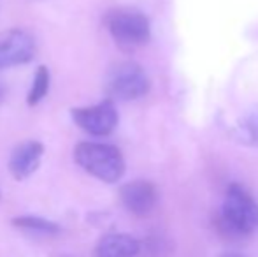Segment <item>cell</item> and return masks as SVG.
<instances>
[{
    "label": "cell",
    "instance_id": "2",
    "mask_svg": "<svg viewBox=\"0 0 258 257\" xmlns=\"http://www.w3.org/2000/svg\"><path fill=\"white\" fill-rule=\"evenodd\" d=\"M74 161L81 169L104 183H116L125 175V161L121 151L107 143L83 141L76 146Z\"/></svg>",
    "mask_w": 258,
    "mask_h": 257
},
{
    "label": "cell",
    "instance_id": "9",
    "mask_svg": "<svg viewBox=\"0 0 258 257\" xmlns=\"http://www.w3.org/2000/svg\"><path fill=\"white\" fill-rule=\"evenodd\" d=\"M141 243L130 234H105L95 247V257H136Z\"/></svg>",
    "mask_w": 258,
    "mask_h": 257
},
{
    "label": "cell",
    "instance_id": "11",
    "mask_svg": "<svg viewBox=\"0 0 258 257\" xmlns=\"http://www.w3.org/2000/svg\"><path fill=\"white\" fill-rule=\"evenodd\" d=\"M13 224L21 229L28 231H37V233H46V234H54L60 231V226L56 222H51L48 219H42V217H34V215H23L16 217L13 220Z\"/></svg>",
    "mask_w": 258,
    "mask_h": 257
},
{
    "label": "cell",
    "instance_id": "6",
    "mask_svg": "<svg viewBox=\"0 0 258 257\" xmlns=\"http://www.w3.org/2000/svg\"><path fill=\"white\" fill-rule=\"evenodd\" d=\"M35 55V41L28 32L13 28L0 35V69L28 64Z\"/></svg>",
    "mask_w": 258,
    "mask_h": 257
},
{
    "label": "cell",
    "instance_id": "3",
    "mask_svg": "<svg viewBox=\"0 0 258 257\" xmlns=\"http://www.w3.org/2000/svg\"><path fill=\"white\" fill-rule=\"evenodd\" d=\"M109 34L123 49H136L144 46L151 37L150 20L136 9H116L105 18Z\"/></svg>",
    "mask_w": 258,
    "mask_h": 257
},
{
    "label": "cell",
    "instance_id": "8",
    "mask_svg": "<svg viewBox=\"0 0 258 257\" xmlns=\"http://www.w3.org/2000/svg\"><path fill=\"white\" fill-rule=\"evenodd\" d=\"M44 155V144L39 141H25L13 150L9 159V171L16 180H25L39 169Z\"/></svg>",
    "mask_w": 258,
    "mask_h": 257
},
{
    "label": "cell",
    "instance_id": "10",
    "mask_svg": "<svg viewBox=\"0 0 258 257\" xmlns=\"http://www.w3.org/2000/svg\"><path fill=\"white\" fill-rule=\"evenodd\" d=\"M48 90H49V71L46 65H41V67L35 71L32 88H30V92H28V97H27L28 106H37L46 97Z\"/></svg>",
    "mask_w": 258,
    "mask_h": 257
},
{
    "label": "cell",
    "instance_id": "13",
    "mask_svg": "<svg viewBox=\"0 0 258 257\" xmlns=\"http://www.w3.org/2000/svg\"><path fill=\"white\" fill-rule=\"evenodd\" d=\"M220 257H242L241 254H235V252H225V254H221Z\"/></svg>",
    "mask_w": 258,
    "mask_h": 257
},
{
    "label": "cell",
    "instance_id": "7",
    "mask_svg": "<svg viewBox=\"0 0 258 257\" xmlns=\"http://www.w3.org/2000/svg\"><path fill=\"white\" fill-rule=\"evenodd\" d=\"M119 199L132 215L146 217L155 210L156 202H158V192H156V187L151 182L134 180V182L121 187Z\"/></svg>",
    "mask_w": 258,
    "mask_h": 257
},
{
    "label": "cell",
    "instance_id": "1",
    "mask_svg": "<svg viewBox=\"0 0 258 257\" xmlns=\"http://www.w3.org/2000/svg\"><path fill=\"white\" fill-rule=\"evenodd\" d=\"M216 231L227 241H244L258 231V202L242 185L228 187L221 213L214 220Z\"/></svg>",
    "mask_w": 258,
    "mask_h": 257
},
{
    "label": "cell",
    "instance_id": "12",
    "mask_svg": "<svg viewBox=\"0 0 258 257\" xmlns=\"http://www.w3.org/2000/svg\"><path fill=\"white\" fill-rule=\"evenodd\" d=\"M239 130H241V137L246 144L258 146V108L242 117L241 124H239Z\"/></svg>",
    "mask_w": 258,
    "mask_h": 257
},
{
    "label": "cell",
    "instance_id": "4",
    "mask_svg": "<svg viewBox=\"0 0 258 257\" xmlns=\"http://www.w3.org/2000/svg\"><path fill=\"white\" fill-rule=\"evenodd\" d=\"M150 78L136 62H119L112 65L105 79V90L112 99L136 100L150 92Z\"/></svg>",
    "mask_w": 258,
    "mask_h": 257
},
{
    "label": "cell",
    "instance_id": "14",
    "mask_svg": "<svg viewBox=\"0 0 258 257\" xmlns=\"http://www.w3.org/2000/svg\"><path fill=\"white\" fill-rule=\"evenodd\" d=\"M2 97H4V88L0 86V99H2Z\"/></svg>",
    "mask_w": 258,
    "mask_h": 257
},
{
    "label": "cell",
    "instance_id": "5",
    "mask_svg": "<svg viewBox=\"0 0 258 257\" xmlns=\"http://www.w3.org/2000/svg\"><path fill=\"white\" fill-rule=\"evenodd\" d=\"M72 120L79 129L88 132L90 136L104 137L109 136L118 125V111L111 99H105L95 106L74 108Z\"/></svg>",
    "mask_w": 258,
    "mask_h": 257
}]
</instances>
